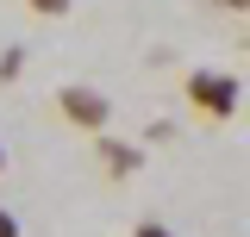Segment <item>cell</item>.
<instances>
[{
	"instance_id": "obj_1",
	"label": "cell",
	"mask_w": 250,
	"mask_h": 237,
	"mask_svg": "<svg viewBox=\"0 0 250 237\" xmlns=\"http://www.w3.org/2000/svg\"><path fill=\"white\" fill-rule=\"evenodd\" d=\"M182 94L200 118H231L238 113V75H225V69H194L182 81Z\"/></svg>"
},
{
	"instance_id": "obj_2",
	"label": "cell",
	"mask_w": 250,
	"mask_h": 237,
	"mask_svg": "<svg viewBox=\"0 0 250 237\" xmlns=\"http://www.w3.org/2000/svg\"><path fill=\"white\" fill-rule=\"evenodd\" d=\"M57 106H62V118H69L75 131H106V118H113V100L100 88H62Z\"/></svg>"
},
{
	"instance_id": "obj_3",
	"label": "cell",
	"mask_w": 250,
	"mask_h": 237,
	"mask_svg": "<svg viewBox=\"0 0 250 237\" xmlns=\"http://www.w3.org/2000/svg\"><path fill=\"white\" fill-rule=\"evenodd\" d=\"M100 169H106V175H138V169H144V150L138 144H119V138H100Z\"/></svg>"
},
{
	"instance_id": "obj_4",
	"label": "cell",
	"mask_w": 250,
	"mask_h": 237,
	"mask_svg": "<svg viewBox=\"0 0 250 237\" xmlns=\"http://www.w3.org/2000/svg\"><path fill=\"white\" fill-rule=\"evenodd\" d=\"M19 69H25V50H19V44L0 50V81H19Z\"/></svg>"
},
{
	"instance_id": "obj_5",
	"label": "cell",
	"mask_w": 250,
	"mask_h": 237,
	"mask_svg": "<svg viewBox=\"0 0 250 237\" xmlns=\"http://www.w3.org/2000/svg\"><path fill=\"white\" fill-rule=\"evenodd\" d=\"M31 13H38V19H62V13H69V6H75V0H25Z\"/></svg>"
},
{
	"instance_id": "obj_6",
	"label": "cell",
	"mask_w": 250,
	"mask_h": 237,
	"mask_svg": "<svg viewBox=\"0 0 250 237\" xmlns=\"http://www.w3.org/2000/svg\"><path fill=\"white\" fill-rule=\"evenodd\" d=\"M131 237H175V231H169L163 218H144V225H138V231H131Z\"/></svg>"
},
{
	"instance_id": "obj_7",
	"label": "cell",
	"mask_w": 250,
	"mask_h": 237,
	"mask_svg": "<svg viewBox=\"0 0 250 237\" xmlns=\"http://www.w3.org/2000/svg\"><path fill=\"white\" fill-rule=\"evenodd\" d=\"M0 237H25V225H19V218H13L6 206H0Z\"/></svg>"
},
{
	"instance_id": "obj_8",
	"label": "cell",
	"mask_w": 250,
	"mask_h": 237,
	"mask_svg": "<svg viewBox=\"0 0 250 237\" xmlns=\"http://www.w3.org/2000/svg\"><path fill=\"white\" fill-rule=\"evenodd\" d=\"M219 6H225V13H250V0H219Z\"/></svg>"
},
{
	"instance_id": "obj_9",
	"label": "cell",
	"mask_w": 250,
	"mask_h": 237,
	"mask_svg": "<svg viewBox=\"0 0 250 237\" xmlns=\"http://www.w3.org/2000/svg\"><path fill=\"white\" fill-rule=\"evenodd\" d=\"M0 169H6V150H0Z\"/></svg>"
}]
</instances>
